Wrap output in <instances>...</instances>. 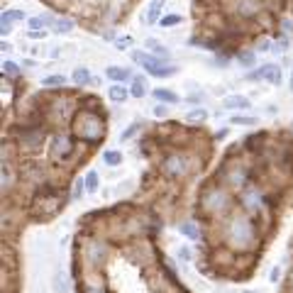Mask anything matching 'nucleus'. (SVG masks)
<instances>
[{
    "instance_id": "f257e3e1",
    "label": "nucleus",
    "mask_w": 293,
    "mask_h": 293,
    "mask_svg": "<svg viewBox=\"0 0 293 293\" xmlns=\"http://www.w3.org/2000/svg\"><path fill=\"white\" fill-rule=\"evenodd\" d=\"M74 137H79L83 142H101L103 135H105V123L98 113L93 110H79L74 115Z\"/></svg>"
},
{
    "instance_id": "f03ea898",
    "label": "nucleus",
    "mask_w": 293,
    "mask_h": 293,
    "mask_svg": "<svg viewBox=\"0 0 293 293\" xmlns=\"http://www.w3.org/2000/svg\"><path fill=\"white\" fill-rule=\"evenodd\" d=\"M227 245L232 249H249L254 245V239H257V230H254V223L249 220L247 215H235V217H230V223H227Z\"/></svg>"
},
{
    "instance_id": "7ed1b4c3",
    "label": "nucleus",
    "mask_w": 293,
    "mask_h": 293,
    "mask_svg": "<svg viewBox=\"0 0 293 293\" xmlns=\"http://www.w3.org/2000/svg\"><path fill=\"white\" fill-rule=\"evenodd\" d=\"M132 61H137L149 76H157V79H166V76L179 74L176 66H166L159 57H152V54H144V52H132Z\"/></svg>"
},
{
    "instance_id": "20e7f679",
    "label": "nucleus",
    "mask_w": 293,
    "mask_h": 293,
    "mask_svg": "<svg viewBox=\"0 0 293 293\" xmlns=\"http://www.w3.org/2000/svg\"><path fill=\"white\" fill-rule=\"evenodd\" d=\"M227 205H230V196L225 193V188H208L201 198V208L208 215L223 213V210H227Z\"/></svg>"
},
{
    "instance_id": "39448f33",
    "label": "nucleus",
    "mask_w": 293,
    "mask_h": 293,
    "mask_svg": "<svg viewBox=\"0 0 293 293\" xmlns=\"http://www.w3.org/2000/svg\"><path fill=\"white\" fill-rule=\"evenodd\" d=\"M188 157H183V154H169V157L164 159V164H161V171L169 176V179H181V176H186L188 174Z\"/></svg>"
},
{
    "instance_id": "423d86ee",
    "label": "nucleus",
    "mask_w": 293,
    "mask_h": 293,
    "mask_svg": "<svg viewBox=\"0 0 293 293\" xmlns=\"http://www.w3.org/2000/svg\"><path fill=\"white\" fill-rule=\"evenodd\" d=\"M83 257L90 266H101L108 259V245H103L98 239H88V242H83Z\"/></svg>"
},
{
    "instance_id": "0eeeda50",
    "label": "nucleus",
    "mask_w": 293,
    "mask_h": 293,
    "mask_svg": "<svg viewBox=\"0 0 293 293\" xmlns=\"http://www.w3.org/2000/svg\"><path fill=\"white\" fill-rule=\"evenodd\" d=\"M49 152H52V157L61 161V159H66L71 152H74V139L71 135L66 132H57V135L52 137V146H49Z\"/></svg>"
},
{
    "instance_id": "6e6552de",
    "label": "nucleus",
    "mask_w": 293,
    "mask_h": 293,
    "mask_svg": "<svg viewBox=\"0 0 293 293\" xmlns=\"http://www.w3.org/2000/svg\"><path fill=\"white\" fill-rule=\"evenodd\" d=\"M232 10L239 20H254L257 15H261L264 5H261V0H235Z\"/></svg>"
},
{
    "instance_id": "1a4fd4ad",
    "label": "nucleus",
    "mask_w": 293,
    "mask_h": 293,
    "mask_svg": "<svg viewBox=\"0 0 293 293\" xmlns=\"http://www.w3.org/2000/svg\"><path fill=\"white\" fill-rule=\"evenodd\" d=\"M242 208H245L249 215H257L261 208H264V196H261V191L257 186L242 191Z\"/></svg>"
},
{
    "instance_id": "9d476101",
    "label": "nucleus",
    "mask_w": 293,
    "mask_h": 293,
    "mask_svg": "<svg viewBox=\"0 0 293 293\" xmlns=\"http://www.w3.org/2000/svg\"><path fill=\"white\" fill-rule=\"evenodd\" d=\"M42 142H44V132L39 127H25L20 132V144L25 149H37V146H42Z\"/></svg>"
},
{
    "instance_id": "9b49d317",
    "label": "nucleus",
    "mask_w": 293,
    "mask_h": 293,
    "mask_svg": "<svg viewBox=\"0 0 293 293\" xmlns=\"http://www.w3.org/2000/svg\"><path fill=\"white\" fill-rule=\"evenodd\" d=\"M252 79H261V81L274 83V86H279V83H281V68L276 66V64H264Z\"/></svg>"
},
{
    "instance_id": "f8f14e48",
    "label": "nucleus",
    "mask_w": 293,
    "mask_h": 293,
    "mask_svg": "<svg viewBox=\"0 0 293 293\" xmlns=\"http://www.w3.org/2000/svg\"><path fill=\"white\" fill-rule=\"evenodd\" d=\"M225 181L232 188H245L247 186V169L245 166H230V171L225 174Z\"/></svg>"
},
{
    "instance_id": "ddd939ff",
    "label": "nucleus",
    "mask_w": 293,
    "mask_h": 293,
    "mask_svg": "<svg viewBox=\"0 0 293 293\" xmlns=\"http://www.w3.org/2000/svg\"><path fill=\"white\" fill-rule=\"evenodd\" d=\"M34 205H37V210H42V213H57L59 205H61V198H59V196L37 198V201H34Z\"/></svg>"
},
{
    "instance_id": "4468645a",
    "label": "nucleus",
    "mask_w": 293,
    "mask_h": 293,
    "mask_svg": "<svg viewBox=\"0 0 293 293\" xmlns=\"http://www.w3.org/2000/svg\"><path fill=\"white\" fill-rule=\"evenodd\" d=\"M164 5H166V0H152L149 8H146V15H144L146 22L149 25L159 22V17H161V12H164Z\"/></svg>"
},
{
    "instance_id": "2eb2a0df",
    "label": "nucleus",
    "mask_w": 293,
    "mask_h": 293,
    "mask_svg": "<svg viewBox=\"0 0 293 293\" xmlns=\"http://www.w3.org/2000/svg\"><path fill=\"white\" fill-rule=\"evenodd\" d=\"M105 76L113 81V83H123V81L132 79V71L125 68V66H108L105 68Z\"/></svg>"
},
{
    "instance_id": "dca6fc26",
    "label": "nucleus",
    "mask_w": 293,
    "mask_h": 293,
    "mask_svg": "<svg viewBox=\"0 0 293 293\" xmlns=\"http://www.w3.org/2000/svg\"><path fill=\"white\" fill-rule=\"evenodd\" d=\"M249 105V98H245V95H227L225 98V108L227 110H247Z\"/></svg>"
},
{
    "instance_id": "f3484780",
    "label": "nucleus",
    "mask_w": 293,
    "mask_h": 293,
    "mask_svg": "<svg viewBox=\"0 0 293 293\" xmlns=\"http://www.w3.org/2000/svg\"><path fill=\"white\" fill-rule=\"evenodd\" d=\"M127 95H130V88H125L123 83H113V86L108 88V98H110L113 103L127 101Z\"/></svg>"
},
{
    "instance_id": "a211bd4d",
    "label": "nucleus",
    "mask_w": 293,
    "mask_h": 293,
    "mask_svg": "<svg viewBox=\"0 0 293 293\" xmlns=\"http://www.w3.org/2000/svg\"><path fill=\"white\" fill-rule=\"evenodd\" d=\"M74 17H57V20H54V25H52V30H54V32L57 34H68L71 32V30H74Z\"/></svg>"
},
{
    "instance_id": "6ab92c4d",
    "label": "nucleus",
    "mask_w": 293,
    "mask_h": 293,
    "mask_svg": "<svg viewBox=\"0 0 293 293\" xmlns=\"http://www.w3.org/2000/svg\"><path fill=\"white\" fill-rule=\"evenodd\" d=\"M12 27H15V17H12V12L3 10V15H0V34L8 37V34L12 32Z\"/></svg>"
},
{
    "instance_id": "aec40b11",
    "label": "nucleus",
    "mask_w": 293,
    "mask_h": 293,
    "mask_svg": "<svg viewBox=\"0 0 293 293\" xmlns=\"http://www.w3.org/2000/svg\"><path fill=\"white\" fill-rule=\"evenodd\" d=\"M144 46H149V49L154 52V57H159V59H169V57H171V52H169V49H166V46L161 44V42H157V39H146Z\"/></svg>"
},
{
    "instance_id": "412c9836",
    "label": "nucleus",
    "mask_w": 293,
    "mask_h": 293,
    "mask_svg": "<svg viewBox=\"0 0 293 293\" xmlns=\"http://www.w3.org/2000/svg\"><path fill=\"white\" fill-rule=\"evenodd\" d=\"M144 93H146V81H144V76H135L132 86H130V95H135V98H144Z\"/></svg>"
},
{
    "instance_id": "4be33fe9",
    "label": "nucleus",
    "mask_w": 293,
    "mask_h": 293,
    "mask_svg": "<svg viewBox=\"0 0 293 293\" xmlns=\"http://www.w3.org/2000/svg\"><path fill=\"white\" fill-rule=\"evenodd\" d=\"M208 120V110L205 108H193L186 113V123H205Z\"/></svg>"
},
{
    "instance_id": "5701e85b",
    "label": "nucleus",
    "mask_w": 293,
    "mask_h": 293,
    "mask_svg": "<svg viewBox=\"0 0 293 293\" xmlns=\"http://www.w3.org/2000/svg\"><path fill=\"white\" fill-rule=\"evenodd\" d=\"M154 98L159 103H179V95L174 90H166V88H157L154 90Z\"/></svg>"
},
{
    "instance_id": "b1692460",
    "label": "nucleus",
    "mask_w": 293,
    "mask_h": 293,
    "mask_svg": "<svg viewBox=\"0 0 293 293\" xmlns=\"http://www.w3.org/2000/svg\"><path fill=\"white\" fill-rule=\"evenodd\" d=\"M237 59H239V64L245 68H252L254 66V61H257V54H254L252 49H242V52L237 54Z\"/></svg>"
},
{
    "instance_id": "393cba45",
    "label": "nucleus",
    "mask_w": 293,
    "mask_h": 293,
    "mask_svg": "<svg viewBox=\"0 0 293 293\" xmlns=\"http://www.w3.org/2000/svg\"><path fill=\"white\" fill-rule=\"evenodd\" d=\"M71 79H74V83H76V86H86V83L90 81V71H88V68H76Z\"/></svg>"
},
{
    "instance_id": "a878e982",
    "label": "nucleus",
    "mask_w": 293,
    "mask_h": 293,
    "mask_svg": "<svg viewBox=\"0 0 293 293\" xmlns=\"http://www.w3.org/2000/svg\"><path fill=\"white\" fill-rule=\"evenodd\" d=\"M3 76H5V79L20 76V66H17L15 61H3Z\"/></svg>"
},
{
    "instance_id": "bb28decb",
    "label": "nucleus",
    "mask_w": 293,
    "mask_h": 293,
    "mask_svg": "<svg viewBox=\"0 0 293 293\" xmlns=\"http://www.w3.org/2000/svg\"><path fill=\"white\" fill-rule=\"evenodd\" d=\"M83 186H86V191L88 193L98 191V174H95V171H88V176L83 179Z\"/></svg>"
},
{
    "instance_id": "cd10ccee",
    "label": "nucleus",
    "mask_w": 293,
    "mask_h": 293,
    "mask_svg": "<svg viewBox=\"0 0 293 293\" xmlns=\"http://www.w3.org/2000/svg\"><path fill=\"white\" fill-rule=\"evenodd\" d=\"M42 83H44L46 88H59V86H64V83H66V79H64V76H59V74H52V76H46Z\"/></svg>"
},
{
    "instance_id": "c85d7f7f",
    "label": "nucleus",
    "mask_w": 293,
    "mask_h": 293,
    "mask_svg": "<svg viewBox=\"0 0 293 293\" xmlns=\"http://www.w3.org/2000/svg\"><path fill=\"white\" fill-rule=\"evenodd\" d=\"M259 123L257 117H252V115H235L232 117V125H245V127H254V125Z\"/></svg>"
},
{
    "instance_id": "c756f323",
    "label": "nucleus",
    "mask_w": 293,
    "mask_h": 293,
    "mask_svg": "<svg viewBox=\"0 0 293 293\" xmlns=\"http://www.w3.org/2000/svg\"><path fill=\"white\" fill-rule=\"evenodd\" d=\"M10 186H12V171L8 166V161H3V193H8Z\"/></svg>"
},
{
    "instance_id": "7c9ffc66",
    "label": "nucleus",
    "mask_w": 293,
    "mask_h": 293,
    "mask_svg": "<svg viewBox=\"0 0 293 293\" xmlns=\"http://www.w3.org/2000/svg\"><path fill=\"white\" fill-rule=\"evenodd\" d=\"M132 44H135V39H132L130 34H125V37H117V39H115V46H117L120 52H127V49H132Z\"/></svg>"
},
{
    "instance_id": "2f4dec72",
    "label": "nucleus",
    "mask_w": 293,
    "mask_h": 293,
    "mask_svg": "<svg viewBox=\"0 0 293 293\" xmlns=\"http://www.w3.org/2000/svg\"><path fill=\"white\" fill-rule=\"evenodd\" d=\"M159 22H161V27H176V25L183 22V17L181 15H164Z\"/></svg>"
},
{
    "instance_id": "473e14b6",
    "label": "nucleus",
    "mask_w": 293,
    "mask_h": 293,
    "mask_svg": "<svg viewBox=\"0 0 293 293\" xmlns=\"http://www.w3.org/2000/svg\"><path fill=\"white\" fill-rule=\"evenodd\" d=\"M181 232L186 237H191V239H198V227L193 225V223H183V225H181Z\"/></svg>"
},
{
    "instance_id": "72a5a7b5",
    "label": "nucleus",
    "mask_w": 293,
    "mask_h": 293,
    "mask_svg": "<svg viewBox=\"0 0 293 293\" xmlns=\"http://www.w3.org/2000/svg\"><path fill=\"white\" fill-rule=\"evenodd\" d=\"M123 161V154L120 152H105V164H110V166H117Z\"/></svg>"
},
{
    "instance_id": "f704fd0d",
    "label": "nucleus",
    "mask_w": 293,
    "mask_h": 293,
    "mask_svg": "<svg viewBox=\"0 0 293 293\" xmlns=\"http://www.w3.org/2000/svg\"><path fill=\"white\" fill-rule=\"evenodd\" d=\"M269 49H271V39H266V37H261L257 42V46H254V52H269Z\"/></svg>"
},
{
    "instance_id": "c9c22d12",
    "label": "nucleus",
    "mask_w": 293,
    "mask_h": 293,
    "mask_svg": "<svg viewBox=\"0 0 293 293\" xmlns=\"http://www.w3.org/2000/svg\"><path fill=\"white\" fill-rule=\"evenodd\" d=\"M286 49H288V37H279L274 44V52H286Z\"/></svg>"
},
{
    "instance_id": "e433bc0d",
    "label": "nucleus",
    "mask_w": 293,
    "mask_h": 293,
    "mask_svg": "<svg viewBox=\"0 0 293 293\" xmlns=\"http://www.w3.org/2000/svg\"><path fill=\"white\" fill-rule=\"evenodd\" d=\"M46 30H27V37H30V39H44L46 37Z\"/></svg>"
},
{
    "instance_id": "4c0bfd02",
    "label": "nucleus",
    "mask_w": 293,
    "mask_h": 293,
    "mask_svg": "<svg viewBox=\"0 0 293 293\" xmlns=\"http://www.w3.org/2000/svg\"><path fill=\"white\" fill-rule=\"evenodd\" d=\"M154 115H157V117H166V115H169V108H166L164 103H157V105H154Z\"/></svg>"
},
{
    "instance_id": "58836bf2",
    "label": "nucleus",
    "mask_w": 293,
    "mask_h": 293,
    "mask_svg": "<svg viewBox=\"0 0 293 293\" xmlns=\"http://www.w3.org/2000/svg\"><path fill=\"white\" fill-rule=\"evenodd\" d=\"M137 127H139V125H132V127H130V130H125L123 135H120V139H123V142H127V139H130V137H135Z\"/></svg>"
},
{
    "instance_id": "ea45409f",
    "label": "nucleus",
    "mask_w": 293,
    "mask_h": 293,
    "mask_svg": "<svg viewBox=\"0 0 293 293\" xmlns=\"http://www.w3.org/2000/svg\"><path fill=\"white\" fill-rule=\"evenodd\" d=\"M83 293H108V291H105V286H88L86 283V291Z\"/></svg>"
},
{
    "instance_id": "a19ab883",
    "label": "nucleus",
    "mask_w": 293,
    "mask_h": 293,
    "mask_svg": "<svg viewBox=\"0 0 293 293\" xmlns=\"http://www.w3.org/2000/svg\"><path fill=\"white\" fill-rule=\"evenodd\" d=\"M57 291L59 293L66 291V286H64V274H59V276H57Z\"/></svg>"
},
{
    "instance_id": "79ce46f5",
    "label": "nucleus",
    "mask_w": 293,
    "mask_h": 293,
    "mask_svg": "<svg viewBox=\"0 0 293 293\" xmlns=\"http://www.w3.org/2000/svg\"><path fill=\"white\" fill-rule=\"evenodd\" d=\"M179 257H181V259H188V257H191V252H188V249L183 247V249L179 252Z\"/></svg>"
},
{
    "instance_id": "37998d69",
    "label": "nucleus",
    "mask_w": 293,
    "mask_h": 293,
    "mask_svg": "<svg viewBox=\"0 0 293 293\" xmlns=\"http://www.w3.org/2000/svg\"><path fill=\"white\" fill-rule=\"evenodd\" d=\"M12 49V44H8V42H3V44H0V52H10Z\"/></svg>"
},
{
    "instance_id": "c03bdc74",
    "label": "nucleus",
    "mask_w": 293,
    "mask_h": 293,
    "mask_svg": "<svg viewBox=\"0 0 293 293\" xmlns=\"http://www.w3.org/2000/svg\"><path fill=\"white\" fill-rule=\"evenodd\" d=\"M291 93H293V76H291Z\"/></svg>"
},
{
    "instance_id": "a18cd8bd",
    "label": "nucleus",
    "mask_w": 293,
    "mask_h": 293,
    "mask_svg": "<svg viewBox=\"0 0 293 293\" xmlns=\"http://www.w3.org/2000/svg\"><path fill=\"white\" fill-rule=\"evenodd\" d=\"M291 283H293V276H291Z\"/></svg>"
}]
</instances>
